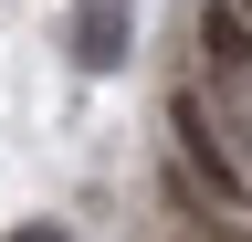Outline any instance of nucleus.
<instances>
[{
    "label": "nucleus",
    "mask_w": 252,
    "mask_h": 242,
    "mask_svg": "<svg viewBox=\"0 0 252 242\" xmlns=\"http://www.w3.org/2000/svg\"><path fill=\"white\" fill-rule=\"evenodd\" d=\"M189 42H200V74H210V95H252V21L231 11V0H200Z\"/></svg>",
    "instance_id": "nucleus-1"
},
{
    "label": "nucleus",
    "mask_w": 252,
    "mask_h": 242,
    "mask_svg": "<svg viewBox=\"0 0 252 242\" xmlns=\"http://www.w3.org/2000/svg\"><path fill=\"white\" fill-rule=\"evenodd\" d=\"M168 137H179V169L189 179H210V200H252V179H242V158L210 137V116H200V95H179L168 105Z\"/></svg>",
    "instance_id": "nucleus-2"
},
{
    "label": "nucleus",
    "mask_w": 252,
    "mask_h": 242,
    "mask_svg": "<svg viewBox=\"0 0 252 242\" xmlns=\"http://www.w3.org/2000/svg\"><path fill=\"white\" fill-rule=\"evenodd\" d=\"M126 21H137V0H84L74 11V64L84 74H116L126 64Z\"/></svg>",
    "instance_id": "nucleus-3"
},
{
    "label": "nucleus",
    "mask_w": 252,
    "mask_h": 242,
    "mask_svg": "<svg viewBox=\"0 0 252 242\" xmlns=\"http://www.w3.org/2000/svg\"><path fill=\"white\" fill-rule=\"evenodd\" d=\"M179 210H189V221H179L168 242H252L242 221H210V210H200V179H189V169H179Z\"/></svg>",
    "instance_id": "nucleus-4"
},
{
    "label": "nucleus",
    "mask_w": 252,
    "mask_h": 242,
    "mask_svg": "<svg viewBox=\"0 0 252 242\" xmlns=\"http://www.w3.org/2000/svg\"><path fill=\"white\" fill-rule=\"evenodd\" d=\"M11 242H63V232H11Z\"/></svg>",
    "instance_id": "nucleus-5"
},
{
    "label": "nucleus",
    "mask_w": 252,
    "mask_h": 242,
    "mask_svg": "<svg viewBox=\"0 0 252 242\" xmlns=\"http://www.w3.org/2000/svg\"><path fill=\"white\" fill-rule=\"evenodd\" d=\"M231 11H242V21H252V0H231Z\"/></svg>",
    "instance_id": "nucleus-6"
}]
</instances>
